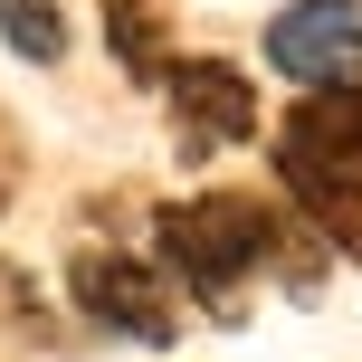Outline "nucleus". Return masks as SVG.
<instances>
[{
	"mask_svg": "<svg viewBox=\"0 0 362 362\" xmlns=\"http://www.w3.org/2000/svg\"><path fill=\"white\" fill-rule=\"evenodd\" d=\"M276 181L305 229L362 267V86H315L276 124Z\"/></svg>",
	"mask_w": 362,
	"mask_h": 362,
	"instance_id": "nucleus-1",
	"label": "nucleus"
},
{
	"mask_svg": "<svg viewBox=\"0 0 362 362\" xmlns=\"http://www.w3.org/2000/svg\"><path fill=\"white\" fill-rule=\"evenodd\" d=\"M276 238H286V219L267 200H248V191H200V200L153 210V248H163L172 286H191L219 315H238V286L257 267H276Z\"/></svg>",
	"mask_w": 362,
	"mask_h": 362,
	"instance_id": "nucleus-2",
	"label": "nucleus"
},
{
	"mask_svg": "<svg viewBox=\"0 0 362 362\" xmlns=\"http://www.w3.org/2000/svg\"><path fill=\"white\" fill-rule=\"evenodd\" d=\"M67 296H76L86 325L124 334V344H153V353H163L172 334H181V305L163 296V276H153L144 257H124V248H76L67 257Z\"/></svg>",
	"mask_w": 362,
	"mask_h": 362,
	"instance_id": "nucleus-3",
	"label": "nucleus"
},
{
	"mask_svg": "<svg viewBox=\"0 0 362 362\" xmlns=\"http://www.w3.org/2000/svg\"><path fill=\"white\" fill-rule=\"evenodd\" d=\"M163 105H172V134H181V163H210V153L257 134V86L229 57H172L163 67Z\"/></svg>",
	"mask_w": 362,
	"mask_h": 362,
	"instance_id": "nucleus-4",
	"label": "nucleus"
},
{
	"mask_svg": "<svg viewBox=\"0 0 362 362\" xmlns=\"http://www.w3.org/2000/svg\"><path fill=\"white\" fill-rule=\"evenodd\" d=\"M267 67L296 95L315 86H362V0H286L267 19Z\"/></svg>",
	"mask_w": 362,
	"mask_h": 362,
	"instance_id": "nucleus-5",
	"label": "nucleus"
},
{
	"mask_svg": "<svg viewBox=\"0 0 362 362\" xmlns=\"http://www.w3.org/2000/svg\"><path fill=\"white\" fill-rule=\"evenodd\" d=\"M105 48H115V67L134 86H163V67H172V38H163L153 0H105Z\"/></svg>",
	"mask_w": 362,
	"mask_h": 362,
	"instance_id": "nucleus-6",
	"label": "nucleus"
},
{
	"mask_svg": "<svg viewBox=\"0 0 362 362\" xmlns=\"http://www.w3.org/2000/svg\"><path fill=\"white\" fill-rule=\"evenodd\" d=\"M0 38H10V57H29V67H57V57H67V10H57V0H0Z\"/></svg>",
	"mask_w": 362,
	"mask_h": 362,
	"instance_id": "nucleus-7",
	"label": "nucleus"
},
{
	"mask_svg": "<svg viewBox=\"0 0 362 362\" xmlns=\"http://www.w3.org/2000/svg\"><path fill=\"white\" fill-rule=\"evenodd\" d=\"M10 181H19V153H10V134H0V210H10Z\"/></svg>",
	"mask_w": 362,
	"mask_h": 362,
	"instance_id": "nucleus-8",
	"label": "nucleus"
}]
</instances>
